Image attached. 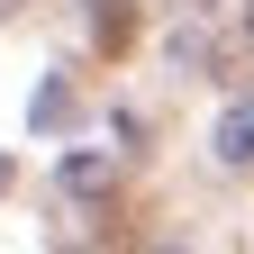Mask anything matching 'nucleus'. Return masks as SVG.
<instances>
[{
  "instance_id": "1",
  "label": "nucleus",
  "mask_w": 254,
  "mask_h": 254,
  "mask_svg": "<svg viewBox=\"0 0 254 254\" xmlns=\"http://www.w3.org/2000/svg\"><path fill=\"white\" fill-rule=\"evenodd\" d=\"M218 154H227V164H254V100H236L218 118Z\"/></svg>"
},
{
  "instance_id": "2",
  "label": "nucleus",
  "mask_w": 254,
  "mask_h": 254,
  "mask_svg": "<svg viewBox=\"0 0 254 254\" xmlns=\"http://www.w3.org/2000/svg\"><path fill=\"white\" fill-rule=\"evenodd\" d=\"M91 27H100V46H109V55H118L127 37H136V27H127V9H109V0H100V9H91Z\"/></svg>"
},
{
  "instance_id": "3",
  "label": "nucleus",
  "mask_w": 254,
  "mask_h": 254,
  "mask_svg": "<svg viewBox=\"0 0 254 254\" xmlns=\"http://www.w3.org/2000/svg\"><path fill=\"white\" fill-rule=\"evenodd\" d=\"M64 182H73V190H100V182H109V164H100V154H73V164H64Z\"/></svg>"
},
{
  "instance_id": "4",
  "label": "nucleus",
  "mask_w": 254,
  "mask_h": 254,
  "mask_svg": "<svg viewBox=\"0 0 254 254\" xmlns=\"http://www.w3.org/2000/svg\"><path fill=\"white\" fill-rule=\"evenodd\" d=\"M0 190H9V164H0Z\"/></svg>"
},
{
  "instance_id": "5",
  "label": "nucleus",
  "mask_w": 254,
  "mask_h": 254,
  "mask_svg": "<svg viewBox=\"0 0 254 254\" xmlns=\"http://www.w3.org/2000/svg\"><path fill=\"white\" fill-rule=\"evenodd\" d=\"M0 18H9V0H0Z\"/></svg>"
}]
</instances>
